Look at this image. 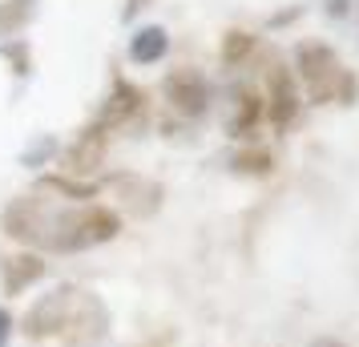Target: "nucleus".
Segmentation results:
<instances>
[{"label": "nucleus", "instance_id": "4468645a", "mask_svg": "<svg viewBox=\"0 0 359 347\" xmlns=\"http://www.w3.org/2000/svg\"><path fill=\"white\" fill-rule=\"evenodd\" d=\"M165 53H170V33L162 25H142L137 33L130 36V61L133 65H158Z\"/></svg>", "mask_w": 359, "mask_h": 347}, {"label": "nucleus", "instance_id": "7ed1b4c3", "mask_svg": "<svg viewBox=\"0 0 359 347\" xmlns=\"http://www.w3.org/2000/svg\"><path fill=\"white\" fill-rule=\"evenodd\" d=\"M57 210H61V202L49 198V194H41V190L17 194V198H8V206L0 210V234L13 238L25 250H41L45 254V243H49V234H53Z\"/></svg>", "mask_w": 359, "mask_h": 347}, {"label": "nucleus", "instance_id": "423d86ee", "mask_svg": "<svg viewBox=\"0 0 359 347\" xmlns=\"http://www.w3.org/2000/svg\"><path fill=\"white\" fill-rule=\"evenodd\" d=\"M162 97L170 105V114H178L182 121H198V117L210 114L214 89L206 81V73L194 65H178L162 77Z\"/></svg>", "mask_w": 359, "mask_h": 347}, {"label": "nucleus", "instance_id": "a211bd4d", "mask_svg": "<svg viewBox=\"0 0 359 347\" xmlns=\"http://www.w3.org/2000/svg\"><path fill=\"white\" fill-rule=\"evenodd\" d=\"M61 146H65V142H61V137H53V133H36L33 142H29V146L20 149V165H25V170H45V165H53L57 162V154H61Z\"/></svg>", "mask_w": 359, "mask_h": 347}, {"label": "nucleus", "instance_id": "1a4fd4ad", "mask_svg": "<svg viewBox=\"0 0 359 347\" xmlns=\"http://www.w3.org/2000/svg\"><path fill=\"white\" fill-rule=\"evenodd\" d=\"M262 105H266V121L275 125L278 133H287L303 114V89L294 81V73L283 61H271L266 65V93H262Z\"/></svg>", "mask_w": 359, "mask_h": 347}, {"label": "nucleus", "instance_id": "0eeeda50", "mask_svg": "<svg viewBox=\"0 0 359 347\" xmlns=\"http://www.w3.org/2000/svg\"><path fill=\"white\" fill-rule=\"evenodd\" d=\"M109 142H114V133L89 117L81 130H77V137H73L69 146H61L57 162H53L57 174H69V178H97V170L105 165V154H109Z\"/></svg>", "mask_w": 359, "mask_h": 347}, {"label": "nucleus", "instance_id": "ddd939ff", "mask_svg": "<svg viewBox=\"0 0 359 347\" xmlns=\"http://www.w3.org/2000/svg\"><path fill=\"white\" fill-rule=\"evenodd\" d=\"M36 190L49 198L65 202V206H81V202H97V194L105 190L101 178H69V174H41Z\"/></svg>", "mask_w": 359, "mask_h": 347}, {"label": "nucleus", "instance_id": "aec40b11", "mask_svg": "<svg viewBox=\"0 0 359 347\" xmlns=\"http://www.w3.org/2000/svg\"><path fill=\"white\" fill-rule=\"evenodd\" d=\"M13 335H17V315L0 303V347H13Z\"/></svg>", "mask_w": 359, "mask_h": 347}, {"label": "nucleus", "instance_id": "20e7f679", "mask_svg": "<svg viewBox=\"0 0 359 347\" xmlns=\"http://www.w3.org/2000/svg\"><path fill=\"white\" fill-rule=\"evenodd\" d=\"M73 303H77V283H57L25 307V315L17 319V331L29 343L61 339L69 327V315H73Z\"/></svg>", "mask_w": 359, "mask_h": 347}, {"label": "nucleus", "instance_id": "9b49d317", "mask_svg": "<svg viewBox=\"0 0 359 347\" xmlns=\"http://www.w3.org/2000/svg\"><path fill=\"white\" fill-rule=\"evenodd\" d=\"M45 275H49V263H45L41 250H13V254H0V295L4 299H20L25 291H33Z\"/></svg>", "mask_w": 359, "mask_h": 347}, {"label": "nucleus", "instance_id": "b1692460", "mask_svg": "<svg viewBox=\"0 0 359 347\" xmlns=\"http://www.w3.org/2000/svg\"><path fill=\"white\" fill-rule=\"evenodd\" d=\"M307 347H343V343L335 339V335H319V339H311Z\"/></svg>", "mask_w": 359, "mask_h": 347}, {"label": "nucleus", "instance_id": "2eb2a0df", "mask_svg": "<svg viewBox=\"0 0 359 347\" xmlns=\"http://www.w3.org/2000/svg\"><path fill=\"white\" fill-rule=\"evenodd\" d=\"M36 20V0H0V41L20 36Z\"/></svg>", "mask_w": 359, "mask_h": 347}, {"label": "nucleus", "instance_id": "f3484780", "mask_svg": "<svg viewBox=\"0 0 359 347\" xmlns=\"http://www.w3.org/2000/svg\"><path fill=\"white\" fill-rule=\"evenodd\" d=\"M255 49H259V36L255 33H246V29H226V33H222L218 57H222L226 69H238V65H246V61L255 57Z\"/></svg>", "mask_w": 359, "mask_h": 347}, {"label": "nucleus", "instance_id": "dca6fc26", "mask_svg": "<svg viewBox=\"0 0 359 347\" xmlns=\"http://www.w3.org/2000/svg\"><path fill=\"white\" fill-rule=\"evenodd\" d=\"M230 170L243 174V178H266V174H275V154L250 142V146H243L230 158Z\"/></svg>", "mask_w": 359, "mask_h": 347}, {"label": "nucleus", "instance_id": "39448f33", "mask_svg": "<svg viewBox=\"0 0 359 347\" xmlns=\"http://www.w3.org/2000/svg\"><path fill=\"white\" fill-rule=\"evenodd\" d=\"M146 114H149L146 89H142V85H133L126 73H114L109 93L101 97L93 121H97V125H105V130L117 137V133H130V130H137V125H146Z\"/></svg>", "mask_w": 359, "mask_h": 347}, {"label": "nucleus", "instance_id": "6ab92c4d", "mask_svg": "<svg viewBox=\"0 0 359 347\" xmlns=\"http://www.w3.org/2000/svg\"><path fill=\"white\" fill-rule=\"evenodd\" d=\"M0 61L13 69L17 81H29L33 77V45L25 36H13V41H0Z\"/></svg>", "mask_w": 359, "mask_h": 347}, {"label": "nucleus", "instance_id": "f257e3e1", "mask_svg": "<svg viewBox=\"0 0 359 347\" xmlns=\"http://www.w3.org/2000/svg\"><path fill=\"white\" fill-rule=\"evenodd\" d=\"M117 234H121V210L105 206V202H81V206L61 202L45 254H85L93 247L114 243Z\"/></svg>", "mask_w": 359, "mask_h": 347}, {"label": "nucleus", "instance_id": "4be33fe9", "mask_svg": "<svg viewBox=\"0 0 359 347\" xmlns=\"http://www.w3.org/2000/svg\"><path fill=\"white\" fill-rule=\"evenodd\" d=\"M347 0H327V17H347Z\"/></svg>", "mask_w": 359, "mask_h": 347}, {"label": "nucleus", "instance_id": "5701e85b", "mask_svg": "<svg viewBox=\"0 0 359 347\" xmlns=\"http://www.w3.org/2000/svg\"><path fill=\"white\" fill-rule=\"evenodd\" d=\"M303 8H287V13H278V17H271V29H278V25H291L294 17H299Z\"/></svg>", "mask_w": 359, "mask_h": 347}, {"label": "nucleus", "instance_id": "f8f14e48", "mask_svg": "<svg viewBox=\"0 0 359 347\" xmlns=\"http://www.w3.org/2000/svg\"><path fill=\"white\" fill-rule=\"evenodd\" d=\"M266 121V105H262V93L255 85H238L234 89V101H230V117H226V137L234 142H255L259 125Z\"/></svg>", "mask_w": 359, "mask_h": 347}, {"label": "nucleus", "instance_id": "f03ea898", "mask_svg": "<svg viewBox=\"0 0 359 347\" xmlns=\"http://www.w3.org/2000/svg\"><path fill=\"white\" fill-rule=\"evenodd\" d=\"M294 81L307 93L311 105H351L355 101V77L339 65V57L323 41H299L294 45Z\"/></svg>", "mask_w": 359, "mask_h": 347}, {"label": "nucleus", "instance_id": "6e6552de", "mask_svg": "<svg viewBox=\"0 0 359 347\" xmlns=\"http://www.w3.org/2000/svg\"><path fill=\"white\" fill-rule=\"evenodd\" d=\"M114 327V315H109V303L93 291L77 287V303H73V315H69L65 327V347H101L105 335Z\"/></svg>", "mask_w": 359, "mask_h": 347}, {"label": "nucleus", "instance_id": "412c9836", "mask_svg": "<svg viewBox=\"0 0 359 347\" xmlns=\"http://www.w3.org/2000/svg\"><path fill=\"white\" fill-rule=\"evenodd\" d=\"M149 4H154V0H126V4H121V20H126V25H130V20H137Z\"/></svg>", "mask_w": 359, "mask_h": 347}, {"label": "nucleus", "instance_id": "9d476101", "mask_svg": "<svg viewBox=\"0 0 359 347\" xmlns=\"http://www.w3.org/2000/svg\"><path fill=\"white\" fill-rule=\"evenodd\" d=\"M101 182H105V190L121 202V210H130V218H149V215H158V206H162V186L154 182V178L117 170V174L101 178Z\"/></svg>", "mask_w": 359, "mask_h": 347}]
</instances>
